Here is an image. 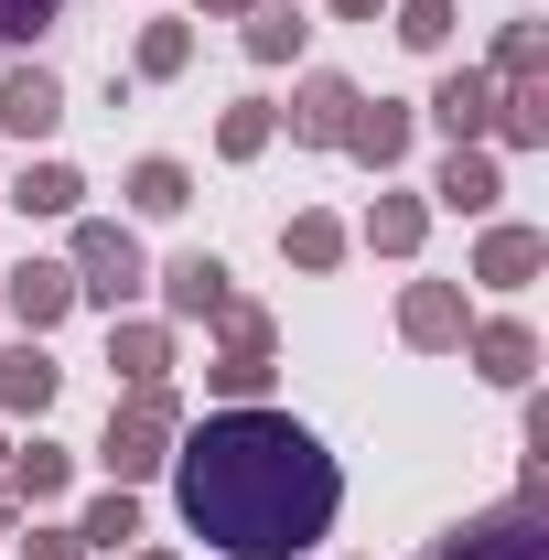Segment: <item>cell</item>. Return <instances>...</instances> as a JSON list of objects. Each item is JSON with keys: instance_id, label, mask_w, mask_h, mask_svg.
Wrapping results in <instances>:
<instances>
[{"instance_id": "cell-1", "label": "cell", "mask_w": 549, "mask_h": 560, "mask_svg": "<svg viewBox=\"0 0 549 560\" xmlns=\"http://www.w3.org/2000/svg\"><path fill=\"white\" fill-rule=\"evenodd\" d=\"M173 506L215 560H313L344 517V464L291 410H206L173 431Z\"/></svg>"}, {"instance_id": "cell-2", "label": "cell", "mask_w": 549, "mask_h": 560, "mask_svg": "<svg viewBox=\"0 0 549 560\" xmlns=\"http://www.w3.org/2000/svg\"><path fill=\"white\" fill-rule=\"evenodd\" d=\"M173 431H184V399H173V388H130V399H108V431H97L108 486H151V475L173 464Z\"/></svg>"}, {"instance_id": "cell-3", "label": "cell", "mask_w": 549, "mask_h": 560, "mask_svg": "<svg viewBox=\"0 0 549 560\" xmlns=\"http://www.w3.org/2000/svg\"><path fill=\"white\" fill-rule=\"evenodd\" d=\"M66 270H75V302H97V313H130L140 291H151V259H140V237L119 215H75Z\"/></svg>"}, {"instance_id": "cell-4", "label": "cell", "mask_w": 549, "mask_h": 560, "mask_svg": "<svg viewBox=\"0 0 549 560\" xmlns=\"http://www.w3.org/2000/svg\"><path fill=\"white\" fill-rule=\"evenodd\" d=\"M420 560H549V506H484L464 528H442Z\"/></svg>"}, {"instance_id": "cell-5", "label": "cell", "mask_w": 549, "mask_h": 560, "mask_svg": "<svg viewBox=\"0 0 549 560\" xmlns=\"http://www.w3.org/2000/svg\"><path fill=\"white\" fill-rule=\"evenodd\" d=\"M475 313H464V280H410L399 291V346L410 355H464Z\"/></svg>"}, {"instance_id": "cell-6", "label": "cell", "mask_w": 549, "mask_h": 560, "mask_svg": "<svg viewBox=\"0 0 549 560\" xmlns=\"http://www.w3.org/2000/svg\"><path fill=\"white\" fill-rule=\"evenodd\" d=\"M355 75H335V66H313L302 86H291V108H280V130L302 140V151H344V119H355Z\"/></svg>"}, {"instance_id": "cell-7", "label": "cell", "mask_w": 549, "mask_h": 560, "mask_svg": "<svg viewBox=\"0 0 549 560\" xmlns=\"http://www.w3.org/2000/svg\"><path fill=\"white\" fill-rule=\"evenodd\" d=\"M420 206H453V215H495V206H506V162H495V140H453Z\"/></svg>"}, {"instance_id": "cell-8", "label": "cell", "mask_w": 549, "mask_h": 560, "mask_svg": "<svg viewBox=\"0 0 549 560\" xmlns=\"http://www.w3.org/2000/svg\"><path fill=\"white\" fill-rule=\"evenodd\" d=\"M55 130H66V75L0 66V140H55Z\"/></svg>"}, {"instance_id": "cell-9", "label": "cell", "mask_w": 549, "mask_h": 560, "mask_svg": "<svg viewBox=\"0 0 549 560\" xmlns=\"http://www.w3.org/2000/svg\"><path fill=\"white\" fill-rule=\"evenodd\" d=\"M0 313L22 324V335H55L75 313V270L66 259H22V270H0Z\"/></svg>"}, {"instance_id": "cell-10", "label": "cell", "mask_w": 549, "mask_h": 560, "mask_svg": "<svg viewBox=\"0 0 549 560\" xmlns=\"http://www.w3.org/2000/svg\"><path fill=\"white\" fill-rule=\"evenodd\" d=\"M420 140V108H399V97H355V119H344V151L366 162V173H399Z\"/></svg>"}, {"instance_id": "cell-11", "label": "cell", "mask_w": 549, "mask_h": 560, "mask_svg": "<svg viewBox=\"0 0 549 560\" xmlns=\"http://www.w3.org/2000/svg\"><path fill=\"white\" fill-rule=\"evenodd\" d=\"M162 313H173V324H206L215 302H226V291H237V270H226V259H215V248H184V259H162Z\"/></svg>"}, {"instance_id": "cell-12", "label": "cell", "mask_w": 549, "mask_h": 560, "mask_svg": "<svg viewBox=\"0 0 549 560\" xmlns=\"http://www.w3.org/2000/svg\"><path fill=\"white\" fill-rule=\"evenodd\" d=\"M464 355H475V377H484V388H528V377H539V335H528L517 313L475 324V335H464Z\"/></svg>"}, {"instance_id": "cell-13", "label": "cell", "mask_w": 549, "mask_h": 560, "mask_svg": "<svg viewBox=\"0 0 549 560\" xmlns=\"http://www.w3.org/2000/svg\"><path fill=\"white\" fill-rule=\"evenodd\" d=\"M108 366H119V388H173V324L108 313Z\"/></svg>"}, {"instance_id": "cell-14", "label": "cell", "mask_w": 549, "mask_h": 560, "mask_svg": "<svg viewBox=\"0 0 549 560\" xmlns=\"http://www.w3.org/2000/svg\"><path fill=\"white\" fill-rule=\"evenodd\" d=\"M539 270H549V237H539V226H484L464 280H484V291H528Z\"/></svg>"}, {"instance_id": "cell-15", "label": "cell", "mask_w": 549, "mask_h": 560, "mask_svg": "<svg viewBox=\"0 0 549 560\" xmlns=\"http://www.w3.org/2000/svg\"><path fill=\"white\" fill-rule=\"evenodd\" d=\"M55 388H66V366L44 355V335L0 346V410H11V420H44V410H55Z\"/></svg>"}, {"instance_id": "cell-16", "label": "cell", "mask_w": 549, "mask_h": 560, "mask_svg": "<svg viewBox=\"0 0 549 560\" xmlns=\"http://www.w3.org/2000/svg\"><path fill=\"white\" fill-rule=\"evenodd\" d=\"M431 119H442V140H484V119H495V75L453 66L442 86H431Z\"/></svg>"}, {"instance_id": "cell-17", "label": "cell", "mask_w": 549, "mask_h": 560, "mask_svg": "<svg viewBox=\"0 0 549 560\" xmlns=\"http://www.w3.org/2000/svg\"><path fill=\"white\" fill-rule=\"evenodd\" d=\"M344 248H355V226H344V215H324V206H302L291 226H280V259H291L302 280H324V270L344 259Z\"/></svg>"}, {"instance_id": "cell-18", "label": "cell", "mask_w": 549, "mask_h": 560, "mask_svg": "<svg viewBox=\"0 0 549 560\" xmlns=\"http://www.w3.org/2000/svg\"><path fill=\"white\" fill-rule=\"evenodd\" d=\"M484 140H506V151H549V86H539V75L495 86V119H484Z\"/></svg>"}, {"instance_id": "cell-19", "label": "cell", "mask_w": 549, "mask_h": 560, "mask_svg": "<svg viewBox=\"0 0 549 560\" xmlns=\"http://www.w3.org/2000/svg\"><path fill=\"white\" fill-rule=\"evenodd\" d=\"M0 486L22 495V506H55V495L75 486V453H66V442H44V431H33V442L11 453V475H0Z\"/></svg>"}, {"instance_id": "cell-20", "label": "cell", "mask_w": 549, "mask_h": 560, "mask_svg": "<svg viewBox=\"0 0 549 560\" xmlns=\"http://www.w3.org/2000/svg\"><path fill=\"white\" fill-rule=\"evenodd\" d=\"M119 195H130V215H184V206H195V173H184L173 151H140Z\"/></svg>"}, {"instance_id": "cell-21", "label": "cell", "mask_w": 549, "mask_h": 560, "mask_svg": "<svg viewBox=\"0 0 549 560\" xmlns=\"http://www.w3.org/2000/svg\"><path fill=\"white\" fill-rule=\"evenodd\" d=\"M355 237H366L377 259H420V237H431V206H420V195H377Z\"/></svg>"}, {"instance_id": "cell-22", "label": "cell", "mask_w": 549, "mask_h": 560, "mask_svg": "<svg viewBox=\"0 0 549 560\" xmlns=\"http://www.w3.org/2000/svg\"><path fill=\"white\" fill-rule=\"evenodd\" d=\"M11 206L22 215H75L86 206V173H75V162H22V173H11Z\"/></svg>"}, {"instance_id": "cell-23", "label": "cell", "mask_w": 549, "mask_h": 560, "mask_svg": "<svg viewBox=\"0 0 549 560\" xmlns=\"http://www.w3.org/2000/svg\"><path fill=\"white\" fill-rule=\"evenodd\" d=\"M237 44H248V66H291V55H302V44H313V22H302V11H291V0H259V11H248V33H237Z\"/></svg>"}, {"instance_id": "cell-24", "label": "cell", "mask_w": 549, "mask_h": 560, "mask_svg": "<svg viewBox=\"0 0 549 560\" xmlns=\"http://www.w3.org/2000/svg\"><path fill=\"white\" fill-rule=\"evenodd\" d=\"M280 140V108L270 97H226V119H215V162H259Z\"/></svg>"}, {"instance_id": "cell-25", "label": "cell", "mask_w": 549, "mask_h": 560, "mask_svg": "<svg viewBox=\"0 0 549 560\" xmlns=\"http://www.w3.org/2000/svg\"><path fill=\"white\" fill-rule=\"evenodd\" d=\"M75 539L119 560V550L140 539V486H108V495H86V517H75Z\"/></svg>"}, {"instance_id": "cell-26", "label": "cell", "mask_w": 549, "mask_h": 560, "mask_svg": "<svg viewBox=\"0 0 549 560\" xmlns=\"http://www.w3.org/2000/svg\"><path fill=\"white\" fill-rule=\"evenodd\" d=\"M539 66H549V22H539V11H506V33H495L484 75H495V86H517V75H539Z\"/></svg>"}, {"instance_id": "cell-27", "label": "cell", "mask_w": 549, "mask_h": 560, "mask_svg": "<svg viewBox=\"0 0 549 560\" xmlns=\"http://www.w3.org/2000/svg\"><path fill=\"white\" fill-rule=\"evenodd\" d=\"M184 66H195V22H151V33L130 44V75H140V86H173Z\"/></svg>"}, {"instance_id": "cell-28", "label": "cell", "mask_w": 549, "mask_h": 560, "mask_svg": "<svg viewBox=\"0 0 549 560\" xmlns=\"http://www.w3.org/2000/svg\"><path fill=\"white\" fill-rule=\"evenodd\" d=\"M388 33H399L410 55H442V44H453V0H388Z\"/></svg>"}, {"instance_id": "cell-29", "label": "cell", "mask_w": 549, "mask_h": 560, "mask_svg": "<svg viewBox=\"0 0 549 560\" xmlns=\"http://www.w3.org/2000/svg\"><path fill=\"white\" fill-rule=\"evenodd\" d=\"M206 324H215V355H270V313H259V302H237V291L215 302Z\"/></svg>"}, {"instance_id": "cell-30", "label": "cell", "mask_w": 549, "mask_h": 560, "mask_svg": "<svg viewBox=\"0 0 549 560\" xmlns=\"http://www.w3.org/2000/svg\"><path fill=\"white\" fill-rule=\"evenodd\" d=\"M206 388L226 399V410H248V399H270V355H215Z\"/></svg>"}, {"instance_id": "cell-31", "label": "cell", "mask_w": 549, "mask_h": 560, "mask_svg": "<svg viewBox=\"0 0 549 560\" xmlns=\"http://www.w3.org/2000/svg\"><path fill=\"white\" fill-rule=\"evenodd\" d=\"M66 22V0H0V44H44Z\"/></svg>"}, {"instance_id": "cell-32", "label": "cell", "mask_w": 549, "mask_h": 560, "mask_svg": "<svg viewBox=\"0 0 549 560\" xmlns=\"http://www.w3.org/2000/svg\"><path fill=\"white\" fill-rule=\"evenodd\" d=\"M22 560H86V539H75V528H33V539H22Z\"/></svg>"}, {"instance_id": "cell-33", "label": "cell", "mask_w": 549, "mask_h": 560, "mask_svg": "<svg viewBox=\"0 0 549 560\" xmlns=\"http://www.w3.org/2000/svg\"><path fill=\"white\" fill-rule=\"evenodd\" d=\"M259 0H195V22H248Z\"/></svg>"}, {"instance_id": "cell-34", "label": "cell", "mask_w": 549, "mask_h": 560, "mask_svg": "<svg viewBox=\"0 0 549 560\" xmlns=\"http://www.w3.org/2000/svg\"><path fill=\"white\" fill-rule=\"evenodd\" d=\"M335 22H388V0H335Z\"/></svg>"}, {"instance_id": "cell-35", "label": "cell", "mask_w": 549, "mask_h": 560, "mask_svg": "<svg viewBox=\"0 0 549 560\" xmlns=\"http://www.w3.org/2000/svg\"><path fill=\"white\" fill-rule=\"evenodd\" d=\"M0 528H22V495H11V486H0Z\"/></svg>"}, {"instance_id": "cell-36", "label": "cell", "mask_w": 549, "mask_h": 560, "mask_svg": "<svg viewBox=\"0 0 549 560\" xmlns=\"http://www.w3.org/2000/svg\"><path fill=\"white\" fill-rule=\"evenodd\" d=\"M119 560H173V550H119Z\"/></svg>"}, {"instance_id": "cell-37", "label": "cell", "mask_w": 549, "mask_h": 560, "mask_svg": "<svg viewBox=\"0 0 549 560\" xmlns=\"http://www.w3.org/2000/svg\"><path fill=\"white\" fill-rule=\"evenodd\" d=\"M0 464H11V442H0Z\"/></svg>"}]
</instances>
